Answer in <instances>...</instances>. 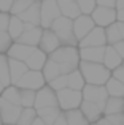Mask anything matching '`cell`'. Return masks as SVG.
<instances>
[{
	"mask_svg": "<svg viewBox=\"0 0 124 125\" xmlns=\"http://www.w3.org/2000/svg\"><path fill=\"white\" fill-rule=\"evenodd\" d=\"M116 24H118V29H119V33H121V38L124 40V22H118V21H116Z\"/></svg>",
	"mask_w": 124,
	"mask_h": 125,
	"instance_id": "obj_46",
	"label": "cell"
},
{
	"mask_svg": "<svg viewBox=\"0 0 124 125\" xmlns=\"http://www.w3.org/2000/svg\"><path fill=\"white\" fill-rule=\"evenodd\" d=\"M78 70L83 74L84 83L94 84V85H103L112 76V71L103 63H96V62H83L80 60Z\"/></svg>",
	"mask_w": 124,
	"mask_h": 125,
	"instance_id": "obj_2",
	"label": "cell"
},
{
	"mask_svg": "<svg viewBox=\"0 0 124 125\" xmlns=\"http://www.w3.org/2000/svg\"><path fill=\"white\" fill-rule=\"evenodd\" d=\"M6 32H8V35L11 37V40L16 41L19 38V35L24 32V22H22L18 16L11 14V16H10V22H8V29H6Z\"/></svg>",
	"mask_w": 124,
	"mask_h": 125,
	"instance_id": "obj_26",
	"label": "cell"
},
{
	"mask_svg": "<svg viewBox=\"0 0 124 125\" xmlns=\"http://www.w3.org/2000/svg\"><path fill=\"white\" fill-rule=\"evenodd\" d=\"M45 84H46V81H45L41 71L27 70L21 78H19V81L14 85L18 89H30V90H38V89H41Z\"/></svg>",
	"mask_w": 124,
	"mask_h": 125,
	"instance_id": "obj_6",
	"label": "cell"
},
{
	"mask_svg": "<svg viewBox=\"0 0 124 125\" xmlns=\"http://www.w3.org/2000/svg\"><path fill=\"white\" fill-rule=\"evenodd\" d=\"M10 13H2L0 11V30H6L8 29V22H10Z\"/></svg>",
	"mask_w": 124,
	"mask_h": 125,
	"instance_id": "obj_41",
	"label": "cell"
},
{
	"mask_svg": "<svg viewBox=\"0 0 124 125\" xmlns=\"http://www.w3.org/2000/svg\"><path fill=\"white\" fill-rule=\"evenodd\" d=\"M84 78L83 74L80 73V70H73L67 74V87L68 89H73V90H81L84 87Z\"/></svg>",
	"mask_w": 124,
	"mask_h": 125,
	"instance_id": "obj_29",
	"label": "cell"
},
{
	"mask_svg": "<svg viewBox=\"0 0 124 125\" xmlns=\"http://www.w3.org/2000/svg\"><path fill=\"white\" fill-rule=\"evenodd\" d=\"M21 109H22V106L13 104L0 97V119H2V124L16 125V120H18L19 114H21Z\"/></svg>",
	"mask_w": 124,
	"mask_h": 125,
	"instance_id": "obj_10",
	"label": "cell"
},
{
	"mask_svg": "<svg viewBox=\"0 0 124 125\" xmlns=\"http://www.w3.org/2000/svg\"><path fill=\"white\" fill-rule=\"evenodd\" d=\"M3 89H5V85H3L2 83H0V94H2V90H3Z\"/></svg>",
	"mask_w": 124,
	"mask_h": 125,
	"instance_id": "obj_49",
	"label": "cell"
},
{
	"mask_svg": "<svg viewBox=\"0 0 124 125\" xmlns=\"http://www.w3.org/2000/svg\"><path fill=\"white\" fill-rule=\"evenodd\" d=\"M80 60L83 62H96L102 63L103 54H105V46H91V48H80Z\"/></svg>",
	"mask_w": 124,
	"mask_h": 125,
	"instance_id": "obj_15",
	"label": "cell"
},
{
	"mask_svg": "<svg viewBox=\"0 0 124 125\" xmlns=\"http://www.w3.org/2000/svg\"><path fill=\"white\" fill-rule=\"evenodd\" d=\"M0 97H2L3 100L10 101V103H13V104H19V89L16 87V85L10 84L2 90ZM19 106H21V104H19Z\"/></svg>",
	"mask_w": 124,
	"mask_h": 125,
	"instance_id": "obj_30",
	"label": "cell"
},
{
	"mask_svg": "<svg viewBox=\"0 0 124 125\" xmlns=\"http://www.w3.org/2000/svg\"><path fill=\"white\" fill-rule=\"evenodd\" d=\"M94 24L97 27H108L110 24L116 22V8H107V6H96L94 11L91 13Z\"/></svg>",
	"mask_w": 124,
	"mask_h": 125,
	"instance_id": "obj_8",
	"label": "cell"
},
{
	"mask_svg": "<svg viewBox=\"0 0 124 125\" xmlns=\"http://www.w3.org/2000/svg\"><path fill=\"white\" fill-rule=\"evenodd\" d=\"M81 95H83V100L97 103L102 108L105 106V101L108 98V94H107L103 85H94V84H84V87L81 89Z\"/></svg>",
	"mask_w": 124,
	"mask_h": 125,
	"instance_id": "obj_7",
	"label": "cell"
},
{
	"mask_svg": "<svg viewBox=\"0 0 124 125\" xmlns=\"http://www.w3.org/2000/svg\"><path fill=\"white\" fill-rule=\"evenodd\" d=\"M57 97V106L61 111H68V109H76L80 108L81 101H83V95L81 90H73V89H62L56 92Z\"/></svg>",
	"mask_w": 124,
	"mask_h": 125,
	"instance_id": "obj_4",
	"label": "cell"
},
{
	"mask_svg": "<svg viewBox=\"0 0 124 125\" xmlns=\"http://www.w3.org/2000/svg\"><path fill=\"white\" fill-rule=\"evenodd\" d=\"M64 116H65V120H67V125H89L87 119L83 116V113L78 108L64 111Z\"/></svg>",
	"mask_w": 124,
	"mask_h": 125,
	"instance_id": "obj_28",
	"label": "cell"
},
{
	"mask_svg": "<svg viewBox=\"0 0 124 125\" xmlns=\"http://www.w3.org/2000/svg\"><path fill=\"white\" fill-rule=\"evenodd\" d=\"M76 5L80 8L81 14H91L94 11V8L97 6L96 0H76Z\"/></svg>",
	"mask_w": 124,
	"mask_h": 125,
	"instance_id": "obj_37",
	"label": "cell"
},
{
	"mask_svg": "<svg viewBox=\"0 0 124 125\" xmlns=\"http://www.w3.org/2000/svg\"><path fill=\"white\" fill-rule=\"evenodd\" d=\"M11 37L8 35V32L6 30H0V54H5L6 51H8V48L11 46Z\"/></svg>",
	"mask_w": 124,
	"mask_h": 125,
	"instance_id": "obj_39",
	"label": "cell"
},
{
	"mask_svg": "<svg viewBox=\"0 0 124 125\" xmlns=\"http://www.w3.org/2000/svg\"><path fill=\"white\" fill-rule=\"evenodd\" d=\"M13 5V0H0V11L2 13H10Z\"/></svg>",
	"mask_w": 124,
	"mask_h": 125,
	"instance_id": "obj_43",
	"label": "cell"
},
{
	"mask_svg": "<svg viewBox=\"0 0 124 125\" xmlns=\"http://www.w3.org/2000/svg\"><path fill=\"white\" fill-rule=\"evenodd\" d=\"M59 46H61V41H59V38H57V35L54 33L51 29H43L40 43H38L37 48L41 49L45 54H51V52L56 51Z\"/></svg>",
	"mask_w": 124,
	"mask_h": 125,
	"instance_id": "obj_13",
	"label": "cell"
},
{
	"mask_svg": "<svg viewBox=\"0 0 124 125\" xmlns=\"http://www.w3.org/2000/svg\"><path fill=\"white\" fill-rule=\"evenodd\" d=\"M48 106H57V97L56 92L45 84L41 89H38L35 92V101H34V108L40 109V108H48Z\"/></svg>",
	"mask_w": 124,
	"mask_h": 125,
	"instance_id": "obj_9",
	"label": "cell"
},
{
	"mask_svg": "<svg viewBox=\"0 0 124 125\" xmlns=\"http://www.w3.org/2000/svg\"><path fill=\"white\" fill-rule=\"evenodd\" d=\"M56 2H57V6H59L61 16H65V18L73 21L75 18H78L81 14L80 8L76 5V0H56Z\"/></svg>",
	"mask_w": 124,
	"mask_h": 125,
	"instance_id": "obj_21",
	"label": "cell"
},
{
	"mask_svg": "<svg viewBox=\"0 0 124 125\" xmlns=\"http://www.w3.org/2000/svg\"><path fill=\"white\" fill-rule=\"evenodd\" d=\"M102 63L105 65L110 71H112V70H115L116 67H119V65L123 63V57L115 51V48H113L112 44H107L105 46V54H103Z\"/></svg>",
	"mask_w": 124,
	"mask_h": 125,
	"instance_id": "obj_22",
	"label": "cell"
},
{
	"mask_svg": "<svg viewBox=\"0 0 124 125\" xmlns=\"http://www.w3.org/2000/svg\"><path fill=\"white\" fill-rule=\"evenodd\" d=\"M124 113V98L121 97H108L103 106V116Z\"/></svg>",
	"mask_w": 124,
	"mask_h": 125,
	"instance_id": "obj_23",
	"label": "cell"
},
{
	"mask_svg": "<svg viewBox=\"0 0 124 125\" xmlns=\"http://www.w3.org/2000/svg\"><path fill=\"white\" fill-rule=\"evenodd\" d=\"M30 125H46V124H45V122H43V120H41V119H40V117H38V116H37V117H35V119H34V122H32Z\"/></svg>",
	"mask_w": 124,
	"mask_h": 125,
	"instance_id": "obj_47",
	"label": "cell"
},
{
	"mask_svg": "<svg viewBox=\"0 0 124 125\" xmlns=\"http://www.w3.org/2000/svg\"><path fill=\"white\" fill-rule=\"evenodd\" d=\"M96 27L92 18L89 14H80L78 18H75L72 21V29H73V35L78 41L81 40L83 37H86L92 29Z\"/></svg>",
	"mask_w": 124,
	"mask_h": 125,
	"instance_id": "obj_11",
	"label": "cell"
},
{
	"mask_svg": "<svg viewBox=\"0 0 124 125\" xmlns=\"http://www.w3.org/2000/svg\"><path fill=\"white\" fill-rule=\"evenodd\" d=\"M123 65H124V59H123Z\"/></svg>",
	"mask_w": 124,
	"mask_h": 125,
	"instance_id": "obj_52",
	"label": "cell"
},
{
	"mask_svg": "<svg viewBox=\"0 0 124 125\" xmlns=\"http://www.w3.org/2000/svg\"><path fill=\"white\" fill-rule=\"evenodd\" d=\"M35 92L30 89H19V104L22 108H34L35 101Z\"/></svg>",
	"mask_w": 124,
	"mask_h": 125,
	"instance_id": "obj_31",
	"label": "cell"
},
{
	"mask_svg": "<svg viewBox=\"0 0 124 125\" xmlns=\"http://www.w3.org/2000/svg\"><path fill=\"white\" fill-rule=\"evenodd\" d=\"M103 87H105L108 97H121V98H124V84L121 81L115 79L113 76L108 78V81L103 84Z\"/></svg>",
	"mask_w": 124,
	"mask_h": 125,
	"instance_id": "obj_25",
	"label": "cell"
},
{
	"mask_svg": "<svg viewBox=\"0 0 124 125\" xmlns=\"http://www.w3.org/2000/svg\"><path fill=\"white\" fill-rule=\"evenodd\" d=\"M89 125H97V124H89Z\"/></svg>",
	"mask_w": 124,
	"mask_h": 125,
	"instance_id": "obj_50",
	"label": "cell"
},
{
	"mask_svg": "<svg viewBox=\"0 0 124 125\" xmlns=\"http://www.w3.org/2000/svg\"><path fill=\"white\" fill-rule=\"evenodd\" d=\"M48 59L59 65L62 74H68L80 65V51L76 46H59L56 51L48 54Z\"/></svg>",
	"mask_w": 124,
	"mask_h": 125,
	"instance_id": "obj_1",
	"label": "cell"
},
{
	"mask_svg": "<svg viewBox=\"0 0 124 125\" xmlns=\"http://www.w3.org/2000/svg\"><path fill=\"white\" fill-rule=\"evenodd\" d=\"M48 85H50V87L53 89L54 92L65 89V87H67V74H59V76L54 78L53 81H50V83H48Z\"/></svg>",
	"mask_w": 124,
	"mask_h": 125,
	"instance_id": "obj_38",
	"label": "cell"
},
{
	"mask_svg": "<svg viewBox=\"0 0 124 125\" xmlns=\"http://www.w3.org/2000/svg\"><path fill=\"white\" fill-rule=\"evenodd\" d=\"M46 60H48V54H45L41 49L35 48L34 51H32V54L24 60V63L27 65L29 70L41 71V68H43V65H45V62H46Z\"/></svg>",
	"mask_w": 124,
	"mask_h": 125,
	"instance_id": "obj_19",
	"label": "cell"
},
{
	"mask_svg": "<svg viewBox=\"0 0 124 125\" xmlns=\"http://www.w3.org/2000/svg\"><path fill=\"white\" fill-rule=\"evenodd\" d=\"M41 32L43 29L40 25H34L30 29H24L19 38L16 41L18 43H22V44H27V46H32V48H37L38 43H40V38H41Z\"/></svg>",
	"mask_w": 124,
	"mask_h": 125,
	"instance_id": "obj_16",
	"label": "cell"
},
{
	"mask_svg": "<svg viewBox=\"0 0 124 125\" xmlns=\"http://www.w3.org/2000/svg\"><path fill=\"white\" fill-rule=\"evenodd\" d=\"M50 29L57 35L61 46H76L78 48V40L75 38L73 29H72V19L65 18V16H59L53 21Z\"/></svg>",
	"mask_w": 124,
	"mask_h": 125,
	"instance_id": "obj_3",
	"label": "cell"
},
{
	"mask_svg": "<svg viewBox=\"0 0 124 125\" xmlns=\"http://www.w3.org/2000/svg\"><path fill=\"white\" fill-rule=\"evenodd\" d=\"M0 83L3 85H10V71H8V57L6 54H0Z\"/></svg>",
	"mask_w": 124,
	"mask_h": 125,
	"instance_id": "obj_34",
	"label": "cell"
},
{
	"mask_svg": "<svg viewBox=\"0 0 124 125\" xmlns=\"http://www.w3.org/2000/svg\"><path fill=\"white\" fill-rule=\"evenodd\" d=\"M124 8V0H116V10Z\"/></svg>",
	"mask_w": 124,
	"mask_h": 125,
	"instance_id": "obj_48",
	"label": "cell"
},
{
	"mask_svg": "<svg viewBox=\"0 0 124 125\" xmlns=\"http://www.w3.org/2000/svg\"><path fill=\"white\" fill-rule=\"evenodd\" d=\"M35 117H37L35 108H22L21 114H19L18 120H16V125H30Z\"/></svg>",
	"mask_w": 124,
	"mask_h": 125,
	"instance_id": "obj_32",
	"label": "cell"
},
{
	"mask_svg": "<svg viewBox=\"0 0 124 125\" xmlns=\"http://www.w3.org/2000/svg\"><path fill=\"white\" fill-rule=\"evenodd\" d=\"M116 21H118V22H124V8L116 10Z\"/></svg>",
	"mask_w": 124,
	"mask_h": 125,
	"instance_id": "obj_45",
	"label": "cell"
},
{
	"mask_svg": "<svg viewBox=\"0 0 124 125\" xmlns=\"http://www.w3.org/2000/svg\"><path fill=\"white\" fill-rule=\"evenodd\" d=\"M27 65L22 60H16V59H10L8 57V71H10V83L14 85L19 81V78L27 71Z\"/></svg>",
	"mask_w": 124,
	"mask_h": 125,
	"instance_id": "obj_20",
	"label": "cell"
},
{
	"mask_svg": "<svg viewBox=\"0 0 124 125\" xmlns=\"http://www.w3.org/2000/svg\"><path fill=\"white\" fill-rule=\"evenodd\" d=\"M22 22H27L32 25H40V0H34L30 6L27 10H24L22 13L16 14Z\"/></svg>",
	"mask_w": 124,
	"mask_h": 125,
	"instance_id": "obj_18",
	"label": "cell"
},
{
	"mask_svg": "<svg viewBox=\"0 0 124 125\" xmlns=\"http://www.w3.org/2000/svg\"><path fill=\"white\" fill-rule=\"evenodd\" d=\"M97 6H107V8H116V0H96Z\"/></svg>",
	"mask_w": 124,
	"mask_h": 125,
	"instance_id": "obj_42",
	"label": "cell"
},
{
	"mask_svg": "<svg viewBox=\"0 0 124 125\" xmlns=\"http://www.w3.org/2000/svg\"><path fill=\"white\" fill-rule=\"evenodd\" d=\"M78 109L83 113V116L87 119L89 124H96L97 120L103 116V108L100 106V104H97V103H92V101L83 100Z\"/></svg>",
	"mask_w": 124,
	"mask_h": 125,
	"instance_id": "obj_14",
	"label": "cell"
},
{
	"mask_svg": "<svg viewBox=\"0 0 124 125\" xmlns=\"http://www.w3.org/2000/svg\"><path fill=\"white\" fill-rule=\"evenodd\" d=\"M0 125H2V119H0Z\"/></svg>",
	"mask_w": 124,
	"mask_h": 125,
	"instance_id": "obj_51",
	"label": "cell"
},
{
	"mask_svg": "<svg viewBox=\"0 0 124 125\" xmlns=\"http://www.w3.org/2000/svg\"><path fill=\"white\" fill-rule=\"evenodd\" d=\"M123 43H124V40H123Z\"/></svg>",
	"mask_w": 124,
	"mask_h": 125,
	"instance_id": "obj_53",
	"label": "cell"
},
{
	"mask_svg": "<svg viewBox=\"0 0 124 125\" xmlns=\"http://www.w3.org/2000/svg\"><path fill=\"white\" fill-rule=\"evenodd\" d=\"M41 74H43L45 81H46V84H48L50 81H53L54 78H57L62 73H61V70H59V65H57L56 62H53L51 59H48V60L45 62L43 68H41Z\"/></svg>",
	"mask_w": 124,
	"mask_h": 125,
	"instance_id": "obj_27",
	"label": "cell"
},
{
	"mask_svg": "<svg viewBox=\"0 0 124 125\" xmlns=\"http://www.w3.org/2000/svg\"><path fill=\"white\" fill-rule=\"evenodd\" d=\"M105 38H107V44H112V46L115 44V43L123 40L116 22H113V24H110L108 27H105Z\"/></svg>",
	"mask_w": 124,
	"mask_h": 125,
	"instance_id": "obj_33",
	"label": "cell"
},
{
	"mask_svg": "<svg viewBox=\"0 0 124 125\" xmlns=\"http://www.w3.org/2000/svg\"><path fill=\"white\" fill-rule=\"evenodd\" d=\"M112 76L115 78V79L121 81V83L124 84V65L121 63L119 67H116L115 70H112Z\"/></svg>",
	"mask_w": 124,
	"mask_h": 125,
	"instance_id": "obj_40",
	"label": "cell"
},
{
	"mask_svg": "<svg viewBox=\"0 0 124 125\" xmlns=\"http://www.w3.org/2000/svg\"><path fill=\"white\" fill-rule=\"evenodd\" d=\"M34 49L35 48H32V46L22 44V43H18V41H13L11 46L8 48V51H6L5 54H6V57H10V59H16V60H22L24 62L25 59L32 54Z\"/></svg>",
	"mask_w": 124,
	"mask_h": 125,
	"instance_id": "obj_17",
	"label": "cell"
},
{
	"mask_svg": "<svg viewBox=\"0 0 124 125\" xmlns=\"http://www.w3.org/2000/svg\"><path fill=\"white\" fill-rule=\"evenodd\" d=\"M91 46H107L105 38V29L103 27H94L86 37H83L78 41V49L80 48H91Z\"/></svg>",
	"mask_w": 124,
	"mask_h": 125,
	"instance_id": "obj_12",
	"label": "cell"
},
{
	"mask_svg": "<svg viewBox=\"0 0 124 125\" xmlns=\"http://www.w3.org/2000/svg\"><path fill=\"white\" fill-rule=\"evenodd\" d=\"M53 125H67V120H65V116H64V111H61L59 116L56 117V120L53 122Z\"/></svg>",
	"mask_w": 124,
	"mask_h": 125,
	"instance_id": "obj_44",
	"label": "cell"
},
{
	"mask_svg": "<svg viewBox=\"0 0 124 125\" xmlns=\"http://www.w3.org/2000/svg\"><path fill=\"white\" fill-rule=\"evenodd\" d=\"M96 124L97 125H124V113H121V114H110V116H102Z\"/></svg>",
	"mask_w": 124,
	"mask_h": 125,
	"instance_id": "obj_35",
	"label": "cell"
},
{
	"mask_svg": "<svg viewBox=\"0 0 124 125\" xmlns=\"http://www.w3.org/2000/svg\"><path fill=\"white\" fill-rule=\"evenodd\" d=\"M37 111V116L40 117L46 125H53V122L56 120V117L59 116L61 109L59 106H48V108H40V109H35Z\"/></svg>",
	"mask_w": 124,
	"mask_h": 125,
	"instance_id": "obj_24",
	"label": "cell"
},
{
	"mask_svg": "<svg viewBox=\"0 0 124 125\" xmlns=\"http://www.w3.org/2000/svg\"><path fill=\"white\" fill-rule=\"evenodd\" d=\"M61 16L56 0H40V27L50 29L53 21Z\"/></svg>",
	"mask_w": 124,
	"mask_h": 125,
	"instance_id": "obj_5",
	"label": "cell"
},
{
	"mask_svg": "<svg viewBox=\"0 0 124 125\" xmlns=\"http://www.w3.org/2000/svg\"><path fill=\"white\" fill-rule=\"evenodd\" d=\"M34 3V0H13V5H11V10H10V14H19L22 13L24 10H27L29 6Z\"/></svg>",
	"mask_w": 124,
	"mask_h": 125,
	"instance_id": "obj_36",
	"label": "cell"
}]
</instances>
